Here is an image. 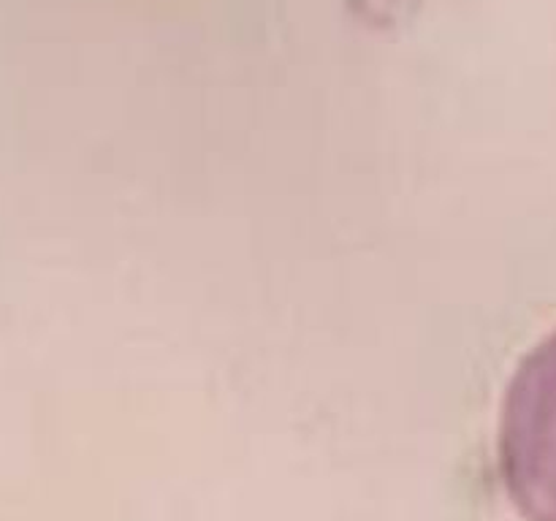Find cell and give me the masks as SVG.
I'll list each match as a JSON object with an SVG mask.
<instances>
[{
    "instance_id": "cell-1",
    "label": "cell",
    "mask_w": 556,
    "mask_h": 521,
    "mask_svg": "<svg viewBox=\"0 0 556 521\" xmlns=\"http://www.w3.org/2000/svg\"><path fill=\"white\" fill-rule=\"evenodd\" d=\"M497 456L516 513L525 521H556V329L510 374Z\"/></svg>"
}]
</instances>
